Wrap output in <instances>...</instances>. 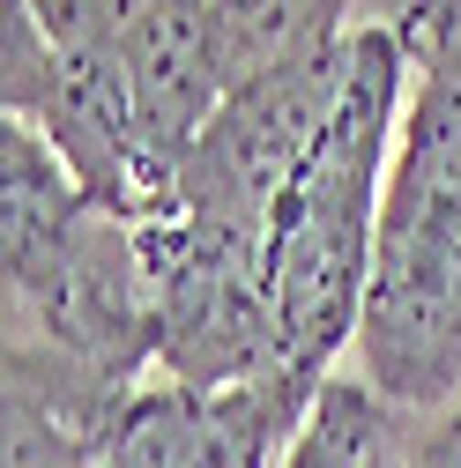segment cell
<instances>
[{"label":"cell","mask_w":461,"mask_h":468,"mask_svg":"<svg viewBox=\"0 0 461 468\" xmlns=\"http://www.w3.org/2000/svg\"><path fill=\"white\" fill-rule=\"evenodd\" d=\"M313 394L261 387H134L90 453V468H283Z\"/></svg>","instance_id":"cell-4"},{"label":"cell","mask_w":461,"mask_h":468,"mask_svg":"<svg viewBox=\"0 0 461 468\" xmlns=\"http://www.w3.org/2000/svg\"><path fill=\"white\" fill-rule=\"evenodd\" d=\"M410 439H417L410 409H394L387 394H372L358 372H335L313 394L283 468H402L410 461Z\"/></svg>","instance_id":"cell-5"},{"label":"cell","mask_w":461,"mask_h":468,"mask_svg":"<svg viewBox=\"0 0 461 468\" xmlns=\"http://www.w3.org/2000/svg\"><path fill=\"white\" fill-rule=\"evenodd\" d=\"M402 468H461V394L439 417H417V439H410V461Z\"/></svg>","instance_id":"cell-7"},{"label":"cell","mask_w":461,"mask_h":468,"mask_svg":"<svg viewBox=\"0 0 461 468\" xmlns=\"http://www.w3.org/2000/svg\"><path fill=\"white\" fill-rule=\"evenodd\" d=\"M410 97V37L394 23H358L350 37V90H342L327 134L283 186L268 239H261V282L283 342V379L320 394L335 365L358 349L372 253H380V194L394 164V127Z\"/></svg>","instance_id":"cell-2"},{"label":"cell","mask_w":461,"mask_h":468,"mask_svg":"<svg viewBox=\"0 0 461 468\" xmlns=\"http://www.w3.org/2000/svg\"><path fill=\"white\" fill-rule=\"evenodd\" d=\"M350 37L230 90L216 104L209 134L194 142V156L179 164V179H171V208L164 216L209 230L223 246L261 253L283 186L298 179V164L313 156V142L327 134L342 90H350Z\"/></svg>","instance_id":"cell-3"},{"label":"cell","mask_w":461,"mask_h":468,"mask_svg":"<svg viewBox=\"0 0 461 468\" xmlns=\"http://www.w3.org/2000/svg\"><path fill=\"white\" fill-rule=\"evenodd\" d=\"M410 97L380 194V253L358 320V379L410 417L461 394V0L402 23Z\"/></svg>","instance_id":"cell-1"},{"label":"cell","mask_w":461,"mask_h":468,"mask_svg":"<svg viewBox=\"0 0 461 468\" xmlns=\"http://www.w3.org/2000/svg\"><path fill=\"white\" fill-rule=\"evenodd\" d=\"M216 16V45H223V75L230 90L275 75L306 60V52H327L358 30V0H209Z\"/></svg>","instance_id":"cell-6"},{"label":"cell","mask_w":461,"mask_h":468,"mask_svg":"<svg viewBox=\"0 0 461 468\" xmlns=\"http://www.w3.org/2000/svg\"><path fill=\"white\" fill-rule=\"evenodd\" d=\"M417 8H432V0H358V23H394L402 30Z\"/></svg>","instance_id":"cell-8"}]
</instances>
